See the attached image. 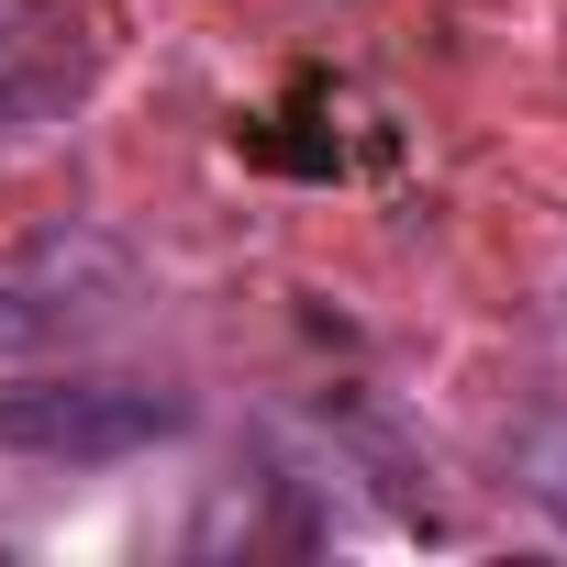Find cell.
Listing matches in <instances>:
<instances>
[{"label": "cell", "mask_w": 567, "mask_h": 567, "mask_svg": "<svg viewBox=\"0 0 567 567\" xmlns=\"http://www.w3.org/2000/svg\"><path fill=\"white\" fill-rule=\"evenodd\" d=\"M523 489H534V501L567 523V412H545V423L523 434Z\"/></svg>", "instance_id": "obj_4"}, {"label": "cell", "mask_w": 567, "mask_h": 567, "mask_svg": "<svg viewBox=\"0 0 567 567\" xmlns=\"http://www.w3.org/2000/svg\"><path fill=\"white\" fill-rule=\"evenodd\" d=\"M134 301V245L101 223H45L0 256V346L34 357V346H79L101 323H123Z\"/></svg>", "instance_id": "obj_1"}, {"label": "cell", "mask_w": 567, "mask_h": 567, "mask_svg": "<svg viewBox=\"0 0 567 567\" xmlns=\"http://www.w3.org/2000/svg\"><path fill=\"white\" fill-rule=\"evenodd\" d=\"M79 90H90V45H79V23L45 12V0H0V134L56 123Z\"/></svg>", "instance_id": "obj_3"}, {"label": "cell", "mask_w": 567, "mask_h": 567, "mask_svg": "<svg viewBox=\"0 0 567 567\" xmlns=\"http://www.w3.org/2000/svg\"><path fill=\"white\" fill-rule=\"evenodd\" d=\"M167 434H189V401L145 379H12L0 390V445L34 467H123Z\"/></svg>", "instance_id": "obj_2"}]
</instances>
